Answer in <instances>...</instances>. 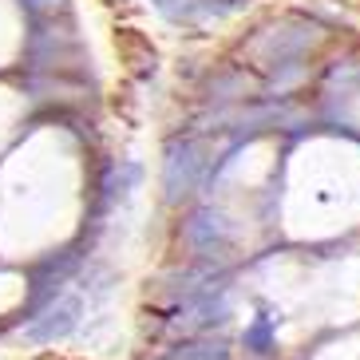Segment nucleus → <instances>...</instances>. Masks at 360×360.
<instances>
[{
	"label": "nucleus",
	"instance_id": "f257e3e1",
	"mask_svg": "<svg viewBox=\"0 0 360 360\" xmlns=\"http://www.w3.org/2000/svg\"><path fill=\"white\" fill-rule=\"evenodd\" d=\"M40 360H60V356H40Z\"/></svg>",
	"mask_w": 360,
	"mask_h": 360
}]
</instances>
